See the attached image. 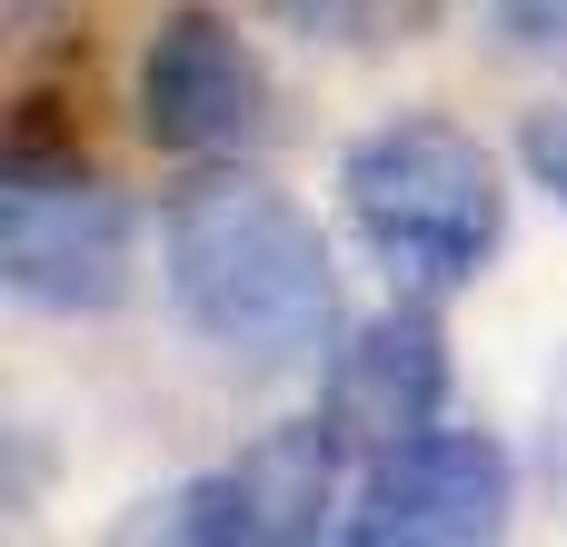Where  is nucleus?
Listing matches in <instances>:
<instances>
[{"label": "nucleus", "instance_id": "nucleus-6", "mask_svg": "<svg viewBox=\"0 0 567 547\" xmlns=\"http://www.w3.org/2000/svg\"><path fill=\"white\" fill-rule=\"evenodd\" d=\"M339 429L329 419H289V429H259L229 468L189 478L169 498V538L199 547H279V538H319L329 518V488H339Z\"/></svg>", "mask_w": 567, "mask_h": 547}, {"label": "nucleus", "instance_id": "nucleus-3", "mask_svg": "<svg viewBox=\"0 0 567 547\" xmlns=\"http://www.w3.org/2000/svg\"><path fill=\"white\" fill-rule=\"evenodd\" d=\"M0 289L50 319H100L130 299V199L80 169L20 149L0 169Z\"/></svg>", "mask_w": 567, "mask_h": 547}, {"label": "nucleus", "instance_id": "nucleus-9", "mask_svg": "<svg viewBox=\"0 0 567 547\" xmlns=\"http://www.w3.org/2000/svg\"><path fill=\"white\" fill-rule=\"evenodd\" d=\"M289 30H309V40H349V30H369L389 0H269Z\"/></svg>", "mask_w": 567, "mask_h": 547}, {"label": "nucleus", "instance_id": "nucleus-5", "mask_svg": "<svg viewBox=\"0 0 567 547\" xmlns=\"http://www.w3.org/2000/svg\"><path fill=\"white\" fill-rule=\"evenodd\" d=\"M508 498H518V468L498 438L478 429H419L399 448L369 458L359 478V508L339 518L359 547H478L508 528Z\"/></svg>", "mask_w": 567, "mask_h": 547}, {"label": "nucleus", "instance_id": "nucleus-4", "mask_svg": "<svg viewBox=\"0 0 567 547\" xmlns=\"http://www.w3.org/2000/svg\"><path fill=\"white\" fill-rule=\"evenodd\" d=\"M140 140L169 159H239L269 140V70L219 10H169L140 50Z\"/></svg>", "mask_w": 567, "mask_h": 547}, {"label": "nucleus", "instance_id": "nucleus-7", "mask_svg": "<svg viewBox=\"0 0 567 547\" xmlns=\"http://www.w3.org/2000/svg\"><path fill=\"white\" fill-rule=\"evenodd\" d=\"M439 399H449V339H439V319H429L419 289H409L399 309H379V319L329 359V409H319V419L339 429L349 458H379V448L439 429Z\"/></svg>", "mask_w": 567, "mask_h": 547}, {"label": "nucleus", "instance_id": "nucleus-2", "mask_svg": "<svg viewBox=\"0 0 567 547\" xmlns=\"http://www.w3.org/2000/svg\"><path fill=\"white\" fill-rule=\"evenodd\" d=\"M339 199H349V229L369 239V259L419 299L468 289L508 239L498 159L458 120H379L369 140H349Z\"/></svg>", "mask_w": 567, "mask_h": 547}, {"label": "nucleus", "instance_id": "nucleus-10", "mask_svg": "<svg viewBox=\"0 0 567 547\" xmlns=\"http://www.w3.org/2000/svg\"><path fill=\"white\" fill-rule=\"evenodd\" d=\"M518 159H528L538 189H558V199H567V110H538V120L518 130Z\"/></svg>", "mask_w": 567, "mask_h": 547}, {"label": "nucleus", "instance_id": "nucleus-1", "mask_svg": "<svg viewBox=\"0 0 567 547\" xmlns=\"http://www.w3.org/2000/svg\"><path fill=\"white\" fill-rule=\"evenodd\" d=\"M169 299L179 319L239 359V369H309L339 329V279H329V239L319 219L249 179V169H209L169 199Z\"/></svg>", "mask_w": 567, "mask_h": 547}, {"label": "nucleus", "instance_id": "nucleus-8", "mask_svg": "<svg viewBox=\"0 0 567 547\" xmlns=\"http://www.w3.org/2000/svg\"><path fill=\"white\" fill-rule=\"evenodd\" d=\"M488 10H498V30H508L518 50L567 60V0H488Z\"/></svg>", "mask_w": 567, "mask_h": 547}, {"label": "nucleus", "instance_id": "nucleus-11", "mask_svg": "<svg viewBox=\"0 0 567 547\" xmlns=\"http://www.w3.org/2000/svg\"><path fill=\"white\" fill-rule=\"evenodd\" d=\"M548 478L567 488V409H558V429H548Z\"/></svg>", "mask_w": 567, "mask_h": 547}]
</instances>
